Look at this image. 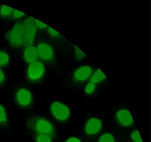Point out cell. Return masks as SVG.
<instances>
[{"label": "cell", "instance_id": "8", "mask_svg": "<svg viewBox=\"0 0 151 142\" xmlns=\"http://www.w3.org/2000/svg\"><path fill=\"white\" fill-rule=\"evenodd\" d=\"M102 123L99 119L92 118L87 121L84 127V132L88 136H94L102 128Z\"/></svg>", "mask_w": 151, "mask_h": 142}, {"label": "cell", "instance_id": "4", "mask_svg": "<svg viewBox=\"0 0 151 142\" xmlns=\"http://www.w3.org/2000/svg\"><path fill=\"white\" fill-rule=\"evenodd\" d=\"M45 73V67L43 62H35L29 65L27 70V78L32 82H36L41 80Z\"/></svg>", "mask_w": 151, "mask_h": 142}, {"label": "cell", "instance_id": "11", "mask_svg": "<svg viewBox=\"0 0 151 142\" xmlns=\"http://www.w3.org/2000/svg\"><path fill=\"white\" fill-rule=\"evenodd\" d=\"M38 58L37 47L33 46L27 47L24 51V60L27 64H30L37 61Z\"/></svg>", "mask_w": 151, "mask_h": 142}, {"label": "cell", "instance_id": "7", "mask_svg": "<svg viewBox=\"0 0 151 142\" xmlns=\"http://www.w3.org/2000/svg\"><path fill=\"white\" fill-rule=\"evenodd\" d=\"M39 58L47 62H52L55 59V53L52 47L45 43H40L37 47Z\"/></svg>", "mask_w": 151, "mask_h": 142}, {"label": "cell", "instance_id": "3", "mask_svg": "<svg viewBox=\"0 0 151 142\" xmlns=\"http://www.w3.org/2000/svg\"><path fill=\"white\" fill-rule=\"evenodd\" d=\"M37 29L32 21V17L26 18L24 21V31L23 46H32L35 41Z\"/></svg>", "mask_w": 151, "mask_h": 142}, {"label": "cell", "instance_id": "24", "mask_svg": "<svg viewBox=\"0 0 151 142\" xmlns=\"http://www.w3.org/2000/svg\"><path fill=\"white\" fill-rule=\"evenodd\" d=\"M6 79V76L4 71L0 69V85L3 84Z\"/></svg>", "mask_w": 151, "mask_h": 142}, {"label": "cell", "instance_id": "15", "mask_svg": "<svg viewBox=\"0 0 151 142\" xmlns=\"http://www.w3.org/2000/svg\"><path fill=\"white\" fill-rule=\"evenodd\" d=\"M36 142H53L52 138L45 134H34Z\"/></svg>", "mask_w": 151, "mask_h": 142}, {"label": "cell", "instance_id": "25", "mask_svg": "<svg viewBox=\"0 0 151 142\" xmlns=\"http://www.w3.org/2000/svg\"><path fill=\"white\" fill-rule=\"evenodd\" d=\"M66 142H81L79 139L75 137H70L69 138Z\"/></svg>", "mask_w": 151, "mask_h": 142}, {"label": "cell", "instance_id": "22", "mask_svg": "<svg viewBox=\"0 0 151 142\" xmlns=\"http://www.w3.org/2000/svg\"><path fill=\"white\" fill-rule=\"evenodd\" d=\"M131 138L134 142H143L139 132L137 130L134 131L131 134Z\"/></svg>", "mask_w": 151, "mask_h": 142}, {"label": "cell", "instance_id": "6", "mask_svg": "<svg viewBox=\"0 0 151 142\" xmlns=\"http://www.w3.org/2000/svg\"><path fill=\"white\" fill-rule=\"evenodd\" d=\"M15 100L19 106L23 108H28L31 105L33 98L30 91L21 88L15 92Z\"/></svg>", "mask_w": 151, "mask_h": 142}, {"label": "cell", "instance_id": "5", "mask_svg": "<svg viewBox=\"0 0 151 142\" xmlns=\"http://www.w3.org/2000/svg\"><path fill=\"white\" fill-rule=\"evenodd\" d=\"M51 111L54 118L61 122L66 121L70 115V111L68 108L58 101L54 102L52 104Z\"/></svg>", "mask_w": 151, "mask_h": 142}, {"label": "cell", "instance_id": "16", "mask_svg": "<svg viewBox=\"0 0 151 142\" xmlns=\"http://www.w3.org/2000/svg\"><path fill=\"white\" fill-rule=\"evenodd\" d=\"M8 124L6 113L3 107L0 105V125L6 126H7Z\"/></svg>", "mask_w": 151, "mask_h": 142}, {"label": "cell", "instance_id": "1", "mask_svg": "<svg viewBox=\"0 0 151 142\" xmlns=\"http://www.w3.org/2000/svg\"><path fill=\"white\" fill-rule=\"evenodd\" d=\"M27 128L35 134H45L52 138L55 134L52 124L45 118L39 116H32L28 119L26 123Z\"/></svg>", "mask_w": 151, "mask_h": 142}, {"label": "cell", "instance_id": "18", "mask_svg": "<svg viewBox=\"0 0 151 142\" xmlns=\"http://www.w3.org/2000/svg\"><path fill=\"white\" fill-rule=\"evenodd\" d=\"M99 142H114V138L111 134L105 133L100 137Z\"/></svg>", "mask_w": 151, "mask_h": 142}, {"label": "cell", "instance_id": "12", "mask_svg": "<svg viewBox=\"0 0 151 142\" xmlns=\"http://www.w3.org/2000/svg\"><path fill=\"white\" fill-rule=\"evenodd\" d=\"M106 79V76L102 71L100 69H98L91 77L90 81L91 82L96 84L99 83Z\"/></svg>", "mask_w": 151, "mask_h": 142}, {"label": "cell", "instance_id": "20", "mask_svg": "<svg viewBox=\"0 0 151 142\" xmlns=\"http://www.w3.org/2000/svg\"><path fill=\"white\" fill-rule=\"evenodd\" d=\"M96 84L92 82H90L87 84L85 88L86 93L87 94H90L93 93L96 89Z\"/></svg>", "mask_w": 151, "mask_h": 142}, {"label": "cell", "instance_id": "10", "mask_svg": "<svg viewBox=\"0 0 151 142\" xmlns=\"http://www.w3.org/2000/svg\"><path fill=\"white\" fill-rule=\"evenodd\" d=\"M92 70L89 66H84L78 69L74 74V79L77 82L83 83L90 78Z\"/></svg>", "mask_w": 151, "mask_h": 142}, {"label": "cell", "instance_id": "23", "mask_svg": "<svg viewBox=\"0 0 151 142\" xmlns=\"http://www.w3.org/2000/svg\"><path fill=\"white\" fill-rule=\"evenodd\" d=\"M25 15H26V14L23 12L14 9V12H13L12 18L13 19H21V18L24 17Z\"/></svg>", "mask_w": 151, "mask_h": 142}, {"label": "cell", "instance_id": "19", "mask_svg": "<svg viewBox=\"0 0 151 142\" xmlns=\"http://www.w3.org/2000/svg\"><path fill=\"white\" fill-rule=\"evenodd\" d=\"M75 58L78 61L82 60L86 56L84 53L78 47H76L74 50Z\"/></svg>", "mask_w": 151, "mask_h": 142}, {"label": "cell", "instance_id": "21", "mask_svg": "<svg viewBox=\"0 0 151 142\" xmlns=\"http://www.w3.org/2000/svg\"><path fill=\"white\" fill-rule=\"evenodd\" d=\"M32 21L34 22L37 29H47L48 28V26L47 24H44V23L38 21L35 18H32Z\"/></svg>", "mask_w": 151, "mask_h": 142}, {"label": "cell", "instance_id": "17", "mask_svg": "<svg viewBox=\"0 0 151 142\" xmlns=\"http://www.w3.org/2000/svg\"><path fill=\"white\" fill-rule=\"evenodd\" d=\"M47 33L50 37L55 39H60L63 38L62 36L60 33L52 29L51 27H48L47 29Z\"/></svg>", "mask_w": 151, "mask_h": 142}, {"label": "cell", "instance_id": "2", "mask_svg": "<svg viewBox=\"0 0 151 142\" xmlns=\"http://www.w3.org/2000/svg\"><path fill=\"white\" fill-rule=\"evenodd\" d=\"M24 21H18L14 27L6 33L5 37L11 46L20 47L23 46Z\"/></svg>", "mask_w": 151, "mask_h": 142}, {"label": "cell", "instance_id": "14", "mask_svg": "<svg viewBox=\"0 0 151 142\" xmlns=\"http://www.w3.org/2000/svg\"><path fill=\"white\" fill-rule=\"evenodd\" d=\"M10 62L9 55L7 53L0 51V67H5L8 66Z\"/></svg>", "mask_w": 151, "mask_h": 142}, {"label": "cell", "instance_id": "9", "mask_svg": "<svg viewBox=\"0 0 151 142\" xmlns=\"http://www.w3.org/2000/svg\"><path fill=\"white\" fill-rule=\"evenodd\" d=\"M116 120L119 124L124 127H131L134 123V120L130 113L126 109H121L117 112Z\"/></svg>", "mask_w": 151, "mask_h": 142}, {"label": "cell", "instance_id": "13", "mask_svg": "<svg viewBox=\"0 0 151 142\" xmlns=\"http://www.w3.org/2000/svg\"><path fill=\"white\" fill-rule=\"evenodd\" d=\"M14 9L5 5H0V16L5 19L12 18Z\"/></svg>", "mask_w": 151, "mask_h": 142}]
</instances>
